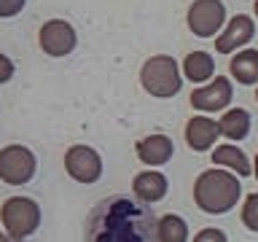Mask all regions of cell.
Here are the masks:
<instances>
[{
  "instance_id": "obj_1",
  "label": "cell",
  "mask_w": 258,
  "mask_h": 242,
  "mask_svg": "<svg viewBox=\"0 0 258 242\" xmlns=\"http://www.w3.org/2000/svg\"><path fill=\"white\" fill-rule=\"evenodd\" d=\"M159 215L143 199L124 194L100 199L86 215L84 237L89 242H153Z\"/></svg>"
},
{
  "instance_id": "obj_2",
  "label": "cell",
  "mask_w": 258,
  "mask_h": 242,
  "mask_svg": "<svg viewBox=\"0 0 258 242\" xmlns=\"http://www.w3.org/2000/svg\"><path fill=\"white\" fill-rule=\"evenodd\" d=\"M242 197V183L226 169H205L194 183V202L202 213L223 215L237 207Z\"/></svg>"
},
{
  "instance_id": "obj_3",
  "label": "cell",
  "mask_w": 258,
  "mask_h": 242,
  "mask_svg": "<svg viewBox=\"0 0 258 242\" xmlns=\"http://www.w3.org/2000/svg\"><path fill=\"white\" fill-rule=\"evenodd\" d=\"M140 84L145 92L159 97V100L175 97L183 86V76H180V68H177L175 56L153 54L151 59H145L140 68Z\"/></svg>"
},
{
  "instance_id": "obj_4",
  "label": "cell",
  "mask_w": 258,
  "mask_h": 242,
  "mask_svg": "<svg viewBox=\"0 0 258 242\" xmlns=\"http://www.w3.org/2000/svg\"><path fill=\"white\" fill-rule=\"evenodd\" d=\"M0 221L8 239H27L40 226V205L30 197H8L0 207Z\"/></svg>"
},
{
  "instance_id": "obj_5",
  "label": "cell",
  "mask_w": 258,
  "mask_h": 242,
  "mask_svg": "<svg viewBox=\"0 0 258 242\" xmlns=\"http://www.w3.org/2000/svg\"><path fill=\"white\" fill-rule=\"evenodd\" d=\"M38 159L27 145H6L0 148V180L8 186H24L35 177Z\"/></svg>"
},
{
  "instance_id": "obj_6",
  "label": "cell",
  "mask_w": 258,
  "mask_h": 242,
  "mask_svg": "<svg viewBox=\"0 0 258 242\" xmlns=\"http://www.w3.org/2000/svg\"><path fill=\"white\" fill-rule=\"evenodd\" d=\"M64 169L73 180L92 186L102 177V156L92 145H70L64 151Z\"/></svg>"
},
{
  "instance_id": "obj_7",
  "label": "cell",
  "mask_w": 258,
  "mask_h": 242,
  "mask_svg": "<svg viewBox=\"0 0 258 242\" xmlns=\"http://www.w3.org/2000/svg\"><path fill=\"white\" fill-rule=\"evenodd\" d=\"M188 30L199 38H215L226 22V6L221 0H194L188 8Z\"/></svg>"
},
{
  "instance_id": "obj_8",
  "label": "cell",
  "mask_w": 258,
  "mask_h": 242,
  "mask_svg": "<svg viewBox=\"0 0 258 242\" xmlns=\"http://www.w3.org/2000/svg\"><path fill=\"white\" fill-rule=\"evenodd\" d=\"M38 43L48 56H68L78 43V35L70 22L64 19H48L38 32Z\"/></svg>"
},
{
  "instance_id": "obj_9",
  "label": "cell",
  "mask_w": 258,
  "mask_h": 242,
  "mask_svg": "<svg viewBox=\"0 0 258 242\" xmlns=\"http://www.w3.org/2000/svg\"><path fill=\"white\" fill-rule=\"evenodd\" d=\"M231 97H234L231 81L226 76H215L207 86H199L191 92V108L202 110V113H218V110L229 108Z\"/></svg>"
},
{
  "instance_id": "obj_10",
  "label": "cell",
  "mask_w": 258,
  "mask_h": 242,
  "mask_svg": "<svg viewBox=\"0 0 258 242\" xmlns=\"http://www.w3.org/2000/svg\"><path fill=\"white\" fill-rule=\"evenodd\" d=\"M253 38H255V22H253V16L237 14V16H231L229 24H226V30L221 32V35H218V40H215V51L231 54V51H237V48L247 46Z\"/></svg>"
},
{
  "instance_id": "obj_11",
  "label": "cell",
  "mask_w": 258,
  "mask_h": 242,
  "mask_svg": "<svg viewBox=\"0 0 258 242\" xmlns=\"http://www.w3.org/2000/svg\"><path fill=\"white\" fill-rule=\"evenodd\" d=\"M218 135H221L218 121L207 118V116H191L188 124H185V143H188V148L197 151V153L213 148Z\"/></svg>"
},
{
  "instance_id": "obj_12",
  "label": "cell",
  "mask_w": 258,
  "mask_h": 242,
  "mask_svg": "<svg viewBox=\"0 0 258 242\" xmlns=\"http://www.w3.org/2000/svg\"><path fill=\"white\" fill-rule=\"evenodd\" d=\"M135 151H137V159H140L143 164L161 167V164H167V161L172 159L175 145L167 135H148V137H143V140H137Z\"/></svg>"
},
{
  "instance_id": "obj_13",
  "label": "cell",
  "mask_w": 258,
  "mask_h": 242,
  "mask_svg": "<svg viewBox=\"0 0 258 242\" xmlns=\"http://www.w3.org/2000/svg\"><path fill=\"white\" fill-rule=\"evenodd\" d=\"M167 189H169V180H167L161 172H156V169L137 172L135 180H132V194H135L137 199L148 202V205L164 199V197H167Z\"/></svg>"
},
{
  "instance_id": "obj_14",
  "label": "cell",
  "mask_w": 258,
  "mask_h": 242,
  "mask_svg": "<svg viewBox=\"0 0 258 242\" xmlns=\"http://www.w3.org/2000/svg\"><path fill=\"white\" fill-rule=\"evenodd\" d=\"M229 73L231 78L242 86H255L258 84V51L255 48H245L237 51L229 62Z\"/></svg>"
},
{
  "instance_id": "obj_15",
  "label": "cell",
  "mask_w": 258,
  "mask_h": 242,
  "mask_svg": "<svg viewBox=\"0 0 258 242\" xmlns=\"http://www.w3.org/2000/svg\"><path fill=\"white\" fill-rule=\"evenodd\" d=\"M250 113L245 108H229L223 113L221 118H218V129H221L223 137H229V140H245L250 135Z\"/></svg>"
},
{
  "instance_id": "obj_16",
  "label": "cell",
  "mask_w": 258,
  "mask_h": 242,
  "mask_svg": "<svg viewBox=\"0 0 258 242\" xmlns=\"http://www.w3.org/2000/svg\"><path fill=\"white\" fill-rule=\"evenodd\" d=\"M183 73H185V78H188V81H194V84H205V81H210V78H213V73H215L213 54L191 51L183 59Z\"/></svg>"
},
{
  "instance_id": "obj_17",
  "label": "cell",
  "mask_w": 258,
  "mask_h": 242,
  "mask_svg": "<svg viewBox=\"0 0 258 242\" xmlns=\"http://www.w3.org/2000/svg\"><path fill=\"white\" fill-rule=\"evenodd\" d=\"M213 161L215 164H221V167H229L234 169L239 177H247L250 175V161L245 156V151H239L237 145H215V151H213Z\"/></svg>"
},
{
  "instance_id": "obj_18",
  "label": "cell",
  "mask_w": 258,
  "mask_h": 242,
  "mask_svg": "<svg viewBox=\"0 0 258 242\" xmlns=\"http://www.w3.org/2000/svg\"><path fill=\"white\" fill-rule=\"evenodd\" d=\"M188 239V223L180 215H161L156 221V242H185Z\"/></svg>"
},
{
  "instance_id": "obj_19",
  "label": "cell",
  "mask_w": 258,
  "mask_h": 242,
  "mask_svg": "<svg viewBox=\"0 0 258 242\" xmlns=\"http://www.w3.org/2000/svg\"><path fill=\"white\" fill-rule=\"evenodd\" d=\"M242 223L250 231H258V194H250L242 205Z\"/></svg>"
},
{
  "instance_id": "obj_20",
  "label": "cell",
  "mask_w": 258,
  "mask_h": 242,
  "mask_svg": "<svg viewBox=\"0 0 258 242\" xmlns=\"http://www.w3.org/2000/svg\"><path fill=\"white\" fill-rule=\"evenodd\" d=\"M27 0H0V19H11V16L22 14Z\"/></svg>"
},
{
  "instance_id": "obj_21",
  "label": "cell",
  "mask_w": 258,
  "mask_h": 242,
  "mask_svg": "<svg viewBox=\"0 0 258 242\" xmlns=\"http://www.w3.org/2000/svg\"><path fill=\"white\" fill-rule=\"evenodd\" d=\"M14 62L11 59H8V56L6 54H0V84H8V81H11L14 78Z\"/></svg>"
},
{
  "instance_id": "obj_22",
  "label": "cell",
  "mask_w": 258,
  "mask_h": 242,
  "mask_svg": "<svg viewBox=\"0 0 258 242\" xmlns=\"http://www.w3.org/2000/svg\"><path fill=\"white\" fill-rule=\"evenodd\" d=\"M197 239H226V234L218 231V229H205V231L197 234Z\"/></svg>"
},
{
  "instance_id": "obj_23",
  "label": "cell",
  "mask_w": 258,
  "mask_h": 242,
  "mask_svg": "<svg viewBox=\"0 0 258 242\" xmlns=\"http://www.w3.org/2000/svg\"><path fill=\"white\" fill-rule=\"evenodd\" d=\"M253 172H255V177H258V156H255V167H253Z\"/></svg>"
},
{
  "instance_id": "obj_24",
  "label": "cell",
  "mask_w": 258,
  "mask_h": 242,
  "mask_svg": "<svg viewBox=\"0 0 258 242\" xmlns=\"http://www.w3.org/2000/svg\"><path fill=\"white\" fill-rule=\"evenodd\" d=\"M6 237H8V234H6V231H0V242H3Z\"/></svg>"
},
{
  "instance_id": "obj_25",
  "label": "cell",
  "mask_w": 258,
  "mask_h": 242,
  "mask_svg": "<svg viewBox=\"0 0 258 242\" xmlns=\"http://www.w3.org/2000/svg\"><path fill=\"white\" fill-rule=\"evenodd\" d=\"M253 11H255V16H258V0H255V6H253Z\"/></svg>"
},
{
  "instance_id": "obj_26",
  "label": "cell",
  "mask_w": 258,
  "mask_h": 242,
  "mask_svg": "<svg viewBox=\"0 0 258 242\" xmlns=\"http://www.w3.org/2000/svg\"><path fill=\"white\" fill-rule=\"evenodd\" d=\"M255 102H258V89H255Z\"/></svg>"
}]
</instances>
